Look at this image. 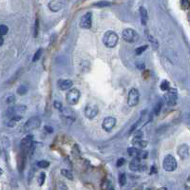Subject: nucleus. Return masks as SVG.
<instances>
[{"label":"nucleus","mask_w":190,"mask_h":190,"mask_svg":"<svg viewBox=\"0 0 190 190\" xmlns=\"http://www.w3.org/2000/svg\"><path fill=\"white\" fill-rule=\"evenodd\" d=\"M119 37L115 31H108L103 36V43L108 48H114L118 43Z\"/></svg>","instance_id":"1"},{"label":"nucleus","mask_w":190,"mask_h":190,"mask_svg":"<svg viewBox=\"0 0 190 190\" xmlns=\"http://www.w3.org/2000/svg\"><path fill=\"white\" fill-rule=\"evenodd\" d=\"M40 125H41L40 118L37 116H33V117H31L25 123L23 130H24V132H30V131H31V130L38 128L40 126Z\"/></svg>","instance_id":"2"},{"label":"nucleus","mask_w":190,"mask_h":190,"mask_svg":"<svg viewBox=\"0 0 190 190\" xmlns=\"http://www.w3.org/2000/svg\"><path fill=\"white\" fill-rule=\"evenodd\" d=\"M177 161L176 159L168 154V155H166L163 161V167L165 171H168V172H172L174 170H176L177 168Z\"/></svg>","instance_id":"3"},{"label":"nucleus","mask_w":190,"mask_h":190,"mask_svg":"<svg viewBox=\"0 0 190 190\" xmlns=\"http://www.w3.org/2000/svg\"><path fill=\"white\" fill-rule=\"evenodd\" d=\"M122 37L127 43H134L138 41L139 34L133 29H125L122 33Z\"/></svg>","instance_id":"4"},{"label":"nucleus","mask_w":190,"mask_h":190,"mask_svg":"<svg viewBox=\"0 0 190 190\" xmlns=\"http://www.w3.org/2000/svg\"><path fill=\"white\" fill-rule=\"evenodd\" d=\"M80 96H81V93H80L79 89H70V90L67 93L66 99H67V102H68L69 105H76V104L79 102Z\"/></svg>","instance_id":"5"},{"label":"nucleus","mask_w":190,"mask_h":190,"mask_svg":"<svg viewBox=\"0 0 190 190\" xmlns=\"http://www.w3.org/2000/svg\"><path fill=\"white\" fill-rule=\"evenodd\" d=\"M140 100V93L137 89H131L128 92L127 96V105L129 106H135L138 105Z\"/></svg>","instance_id":"6"},{"label":"nucleus","mask_w":190,"mask_h":190,"mask_svg":"<svg viewBox=\"0 0 190 190\" xmlns=\"http://www.w3.org/2000/svg\"><path fill=\"white\" fill-rule=\"evenodd\" d=\"M27 110L26 105H16V106H11L7 111V114L10 118L14 117V116H23L25 114Z\"/></svg>","instance_id":"7"},{"label":"nucleus","mask_w":190,"mask_h":190,"mask_svg":"<svg viewBox=\"0 0 190 190\" xmlns=\"http://www.w3.org/2000/svg\"><path fill=\"white\" fill-rule=\"evenodd\" d=\"M164 99L165 102L168 105H175L178 100V93L177 90L174 89H169L166 93L164 94Z\"/></svg>","instance_id":"8"},{"label":"nucleus","mask_w":190,"mask_h":190,"mask_svg":"<svg viewBox=\"0 0 190 190\" xmlns=\"http://www.w3.org/2000/svg\"><path fill=\"white\" fill-rule=\"evenodd\" d=\"M116 122H117L116 119L112 116L105 117L102 123V127L104 130H105V131H111L114 128V126H116Z\"/></svg>","instance_id":"9"},{"label":"nucleus","mask_w":190,"mask_h":190,"mask_svg":"<svg viewBox=\"0 0 190 190\" xmlns=\"http://www.w3.org/2000/svg\"><path fill=\"white\" fill-rule=\"evenodd\" d=\"M92 26V14L91 13H87L84 14L81 18L80 21V27L82 29H90Z\"/></svg>","instance_id":"10"},{"label":"nucleus","mask_w":190,"mask_h":190,"mask_svg":"<svg viewBox=\"0 0 190 190\" xmlns=\"http://www.w3.org/2000/svg\"><path fill=\"white\" fill-rule=\"evenodd\" d=\"M65 6V0H52L49 3V9L52 11H59Z\"/></svg>","instance_id":"11"},{"label":"nucleus","mask_w":190,"mask_h":190,"mask_svg":"<svg viewBox=\"0 0 190 190\" xmlns=\"http://www.w3.org/2000/svg\"><path fill=\"white\" fill-rule=\"evenodd\" d=\"M98 113V108L95 105H88L85 109V115L88 119H93Z\"/></svg>","instance_id":"12"},{"label":"nucleus","mask_w":190,"mask_h":190,"mask_svg":"<svg viewBox=\"0 0 190 190\" xmlns=\"http://www.w3.org/2000/svg\"><path fill=\"white\" fill-rule=\"evenodd\" d=\"M177 152H178V155H179V157L183 160H185L189 157V147L186 144L181 145L179 147H178Z\"/></svg>","instance_id":"13"},{"label":"nucleus","mask_w":190,"mask_h":190,"mask_svg":"<svg viewBox=\"0 0 190 190\" xmlns=\"http://www.w3.org/2000/svg\"><path fill=\"white\" fill-rule=\"evenodd\" d=\"M61 112H62V117L64 119H66V120L68 122H73L74 121V113L73 111L69 109H61Z\"/></svg>","instance_id":"14"},{"label":"nucleus","mask_w":190,"mask_h":190,"mask_svg":"<svg viewBox=\"0 0 190 190\" xmlns=\"http://www.w3.org/2000/svg\"><path fill=\"white\" fill-rule=\"evenodd\" d=\"M73 83L71 80H59L58 81V86L60 88L61 90H68L71 87H72Z\"/></svg>","instance_id":"15"},{"label":"nucleus","mask_w":190,"mask_h":190,"mask_svg":"<svg viewBox=\"0 0 190 190\" xmlns=\"http://www.w3.org/2000/svg\"><path fill=\"white\" fill-rule=\"evenodd\" d=\"M129 168L131 171H139L141 170L140 168H142V164H141V161L140 158H135L133 159L129 163Z\"/></svg>","instance_id":"16"},{"label":"nucleus","mask_w":190,"mask_h":190,"mask_svg":"<svg viewBox=\"0 0 190 190\" xmlns=\"http://www.w3.org/2000/svg\"><path fill=\"white\" fill-rule=\"evenodd\" d=\"M139 11H140V15H141V19H142V25H146L147 21V18H148V16H147V11L146 8H145V7H141L140 10H139Z\"/></svg>","instance_id":"17"},{"label":"nucleus","mask_w":190,"mask_h":190,"mask_svg":"<svg viewBox=\"0 0 190 190\" xmlns=\"http://www.w3.org/2000/svg\"><path fill=\"white\" fill-rule=\"evenodd\" d=\"M129 155L131 157H135V158H140L141 157V154H142V151L139 150L138 148L136 147H129L127 149Z\"/></svg>","instance_id":"18"},{"label":"nucleus","mask_w":190,"mask_h":190,"mask_svg":"<svg viewBox=\"0 0 190 190\" xmlns=\"http://www.w3.org/2000/svg\"><path fill=\"white\" fill-rule=\"evenodd\" d=\"M28 91H29V87H28V85H25V84L21 85L16 90L17 94H19V95H25V94H27Z\"/></svg>","instance_id":"19"},{"label":"nucleus","mask_w":190,"mask_h":190,"mask_svg":"<svg viewBox=\"0 0 190 190\" xmlns=\"http://www.w3.org/2000/svg\"><path fill=\"white\" fill-rule=\"evenodd\" d=\"M61 174L68 180H73V175H72V173H71V171L68 169H62Z\"/></svg>","instance_id":"20"},{"label":"nucleus","mask_w":190,"mask_h":190,"mask_svg":"<svg viewBox=\"0 0 190 190\" xmlns=\"http://www.w3.org/2000/svg\"><path fill=\"white\" fill-rule=\"evenodd\" d=\"M118 181H119V184H120L121 186H125V185L126 184V182H127V179H126V174L122 173V174L119 175V179H118Z\"/></svg>","instance_id":"21"},{"label":"nucleus","mask_w":190,"mask_h":190,"mask_svg":"<svg viewBox=\"0 0 190 190\" xmlns=\"http://www.w3.org/2000/svg\"><path fill=\"white\" fill-rule=\"evenodd\" d=\"M148 38H149V42L151 43V45H152V47H153V49L156 51V50L158 49V47H159V44H158L157 39L154 38L152 35H148Z\"/></svg>","instance_id":"22"},{"label":"nucleus","mask_w":190,"mask_h":190,"mask_svg":"<svg viewBox=\"0 0 190 190\" xmlns=\"http://www.w3.org/2000/svg\"><path fill=\"white\" fill-rule=\"evenodd\" d=\"M147 48H148V46H147V45L138 47L137 49H136V51H135L136 55H141V54H142V53H144V52H146V51L147 50Z\"/></svg>","instance_id":"23"},{"label":"nucleus","mask_w":190,"mask_h":190,"mask_svg":"<svg viewBox=\"0 0 190 190\" xmlns=\"http://www.w3.org/2000/svg\"><path fill=\"white\" fill-rule=\"evenodd\" d=\"M42 53H43V49H38L37 50V52L34 53V55H33V58H32V62H37L39 59H40V57H41V55H42Z\"/></svg>","instance_id":"24"},{"label":"nucleus","mask_w":190,"mask_h":190,"mask_svg":"<svg viewBox=\"0 0 190 190\" xmlns=\"http://www.w3.org/2000/svg\"><path fill=\"white\" fill-rule=\"evenodd\" d=\"M160 88H161V89H162L163 91H167V90L170 89L169 82H168V81H166V80L163 81V82H162V84H161V86H160Z\"/></svg>","instance_id":"25"},{"label":"nucleus","mask_w":190,"mask_h":190,"mask_svg":"<svg viewBox=\"0 0 190 190\" xmlns=\"http://www.w3.org/2000/svg\"><path fill=\"white\" fill-rule=\"evenodd\" d=\"M45 180H46V173L45 172H41L39 174V176L37 177V182L39 184L40 186H42L45 183Z\"/></svg>","instance_id":"26"},{"label":"nucleus","mask_w":190,"mask_h":190,"mask_svg":"<svg viewBox=\"0 0 190 190\" xmlns=\"http://www.w3.org/2000/svg\"><path fill=\"white\" fill-rule=\"evenodd\" d=\"M142 138H144V133H142V131H141V130H138V131H136V133L134 135L132 142H134L136 141H139V140H142Z\"/></svg>","instance_id":"27"},{"label":"nucleus","mask_w":190,"mask_h":190,"mask_svg":"<svg viewBox=\"0 0 190 190\" xmlns=\"http://www.w3.org/2000/svg\"><path fill=\"white\" fill-rule=\"evenodd\" d=\"M132 144L134 146H139L141 147H146L147 146V141H144V139H142V140H139V141H136L134 142H132Z\"/></svg>","instance_id":"28"},{"label":"nucleus","mask_w":190,"mask_h":190,"mask_svg":"<svg viewBox=\"0 0 190 190\" xmlns=\"http://www.w3.org/2000/svg\"><path fill=\"white\" fill-rule=\"evenodd\" d=\"M49 165H50V163L48 161H45V160H41L37 163V166L39 168H47Z\"/></svg>","instance_id":"29"},{"label":"nucleus","mask_w":190,"mask_h":190,"mask_svg":"<svg viewBox=\"0 0 190 190\" xmlns=\"http://www.w3.org/2000/svg\"><path fill=\"white\" fill-rule=\"evenodd\" d=\"M8 31H9V28L7 26H5V25L0 26V34H1V36H4L5 34H7Z\"/></svg>","instance_id":"30"},{"label":"nucleus","mask_w":190,"mask_h":190,"mask_svg":"<svg viewBox=\"0 0 190 190\" xmlns=\"http://www.w3.org/2000/svg\"><path fill=\"white\" fill-rule=\"evenodd\" d=\"M38 31H39V21L38 18L35 20V25H34V37H36L38 35Z\"/></svg>","instance_id":"31"},{"label":"nucleus","mask_w":190,"mask_h":190,"mask_svg":"<svg viewBox=\"0 0 190 190\" xmlns=\"http://www.w3.org/2000/svg\"><path fill=\"white\" fill-rule=\"evenodd\" d=\"M181 5L184 10H187L190 7V2L189 0H181Z\"/></svg>","instance_id":"32"},{"label":"nucleus","mask_w":190,"mask_h":190,"mask_svg":"<svg viewBox=\"0 0 190 190\" xmlns=\"http://www.w3.org/2000/svg\"><path fill=\"white\" fill-rule=\"evenodd\" d=\"M15 102V97L14 96H9V97H7V99H6V103L7 104H14Z\"/></svg>","instance_id":"33"},{"label":"nucleus","mask_w":190,"mask_h":190,"mask_svg":"<svg viewBox=\"0 0 190 190\" xmlns=\"http://www.w3.org/2000/svg\"><path fill=\"white\" fill-rule=\"evenodd\" d=\"M161 108H162V103H158L155 106V110H154V112H155L156 115H158L160 113V110H161Z\"/></svg>","instance_id":"34"},{"label":"nucleus","mask_w":190,"mask_h":190,"mask_svg":"<svg viewBox=\"0 0 190 190\" xmlns=\"http://www.w3.org/2000/svg\"><path fill=\"white\" fill-rule=\"evenodd\" d=\"M126 163V160L124 158H120V159H118L117 163H116V165L118 166V167H120V166L124 165V163Z\"/></svg>","instance_id":"35"},{"label":"nucleus","mask_w":190,"mask_h":190,"mask_svg":"<svg viewBox=\"0 0 190 190\" xmlns=\"http://www.w3.org/2000/svg\"><path fill=\"white\" fill-rule=\"evenodd\" d=\"M109 2H106V1H102V2L95 4V6H98V7H105V6H109Z\"/></svg>","instance_id":"36"},{"label":"nucleus","mask_w":190,"mask_h":190,"mask_svg":"<svg viewBox=\"0 0 190 190\" xmlns=\"http://www.w3.org/2000/svg\"><path fill=\"white\" fill-rule=\"evenodd\" d=\"M54 106H55V108H56L57 109H59V110H61V109H63L62 104H61V103H59V102H54Z\"/></svg>","instance_id":"37"},{"label":"nucleus","mask_w":190,"mask_h":190,"mask_svg":"<svg viewBox=\"0 0 190 190\" xmlns=\"http://www.w3.org/2000/svg\"><path fill=\"white\" fill-rule=\"evenodd\" d=\"M65 184L63 183V182H60V183H58V186H57V188L58 189H68V186H66V185H64Z\"/></svg>","instance_id":"38"},{"label":"nucleus","mask_w":190,"mask_h":190,"mask_svg":"<svg viewBox=\"0 0 190 190\" xmlns=\"http://www.w3.org/2000/svg\"><path fill=\"white\" fill-rule=\"evenodd\" d=\"M137 67H138L140 69H144V68H145V64H144V63H142L141 65H139V64H138V65H137Z\"/></svg>","instance_id":"39"},{"label":"nucleus","mask_w":190,"mask_h":190,"mask_svg":"<svg viewBox=\"0 0 190 190\" xmlns=\"http://www.w3.org/2000/svg\"><path fill=\"white\" fill-rule=\"evenodd\" d=\"M155 172H156V167H155V166H152V171H150V174L155 173Z\"/></svg>","instance_id":"40"},{"label":"nucleus","mask_w":190,"mask_h":190,"mask_svg":"<svg viewBox=\"0 0 190 190\" xmlns=\"http://www.w3.org/2000/svg\"><path fill=\"white\" fill-rule=\"evenodd\" d=\"M3 43H4V38H3V36H1V38H0V46H2Z\"/></svg>","instance_id":"41"},{"label":"nucleus","mask_w":190,"mask_h":190,"mask_svg":"<svg viewBox=\"0 0 190 190\" xmlns=\"http://www.w3.org/2000/svg\"><path fill=\"white\" fill-rule=\"evenodd\" d=\"M189 180H190V179H189Z\"/></svg>","instance_id":"42"}]
</instances>
